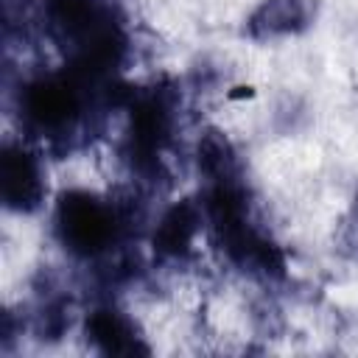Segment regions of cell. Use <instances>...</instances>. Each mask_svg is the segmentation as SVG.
I'll return each mask as SVG.
<instances>
[{
	"mask_svg": "<svg viewBox=\"0 0 358 358\" xmlns=\"http://www.w3.org/2000/svg\"><path fill=\"white\" fill-rule=\"evenodd\" d=\"M84 336L92 344V350L106 352V355H137V352H148V347L143 344V336L137 333V324L131 316H126L123 310L106 305V308H95L92 313H87L84 319Z\"/></svg>",
	"mask_w": 358,
	"mask_h": 358,
	"instance_id": "cell-2",
	"label": "cell"
},
{
	"mask_svg": "<svg viewBox=\"0 0 358 358\" xmlns=\"http://www.w3.org/2000/svg\"><path fill=\"white\" fill-rule=\"evenodd\" d=\"M0 193L3 201L20 213L36 210L45 199V171L34 151L22 145H6L0 162Z\"/></svg>",
	"mask_w": 358,
	"mask_h": 358,
	"instance_id": "cell-1",
	"label": "cell"
},
{
	"mask_svg": "<svg viewBox=\"0 0 358 358\" xmlns=\"http://www.w3.org/2000/svg\"><path fill=\"white\" fill-rule=\"evenodd\" d=\"M313 17L310 0H263L252 14H249V36L255 39H280L299 34L308 28Z\"/></svg>",
	"mask_w": 358,
	"mask_h": 358,
	"instance_id": "cell-3",
	"label": "cell"
}]
</instances>
